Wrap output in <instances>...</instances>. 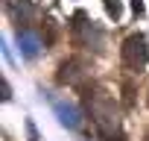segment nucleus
Returning <instances> with one entry per match:
<instances>
[{"mask_svg":"<svg viewBox=\"0 0 149 141\" xmlns=\"http://www.w3.org/2000/svg\"><path fill=\"white\" fill-rule=\"evenodd\" d=\"M85 106L88 112L94 115V123L100 129V135L105 141H123V132H120V121H117V109L111 103V97H105V91H97L94 97L88 94L85 97Z\"/></svg>","mask_w":149,"mask_h":141,"instance_id":"nucleus-1","label":"nucleus"},{"mask_svg":"<svg viewBox=\"0 0 149 141\" xmlns=\"http://www.w3.org/2000/svg\"><path fill=\"white\" fill-rule=\"evenodd\" d=\"M149 62V44H146V35L143 32H134L123 41V65L129 70H134V74H140V70L146 68Z\"/></svg>","mask_w":149,"mask_h":141,"instance_id":"nucleus-2","label":"nucleus"},{"mask_svg":"<svg viewBox=\"0 0 149 141\" xmlns=\"http://www.w3.org/2000/svg\"><path fill=\"white\" fill-rule=\"evenodd\" d=\"M53 112H56L58 123L67 126V129H79V126H82V115H79V109L73 106V103H67V100H56V103H53Z\"/></svg>","mask_w":149,"mask_h":141,"instance_id":"nucleus-3","label":"nucleus"},{"mask_svg":"<svg viewBox=\"0 0 149 141\" xmlns=\"http://www.w3.org/2000/svg\"><path fill=\"white\" fill-rule=\"evenodd\" d=\"M18 47H21V56H24V59H38L44 44H41L38 32H32V30H18Z\"/></svg>","mask_w":149,"mask_h":141,"instance_id":"nucleus-4","label":"nucleus"},{"mask_svg":"<svg viewBox=\"0 0 149 141\" xmlns=\"http://www.w3.org/2000/svg\"><path fill=\"white\" fill-rule=\"evenodd\" d=\"M105 15L114 18V21H120L123 18V3H120V0H105Z\"/></svg>","mask_w":149,"mask_h":141,"instance_id":"nucleus-5","label":"nucleus"},{"mask_svg":"<svg viewBox=\"0 0 149 141\" xmlns=\"http://www.w3.org/2000/svg\"><path fill=\"white\" fill-rule=\"evenodd\" d=\"M132 12L134 15H143V0H132Z\"/></svg>","mask_w":149,"mask_h":141,"instance_id":"nucleus-6","label":"nucleus"},{"mask_svg":"<svg viewBox=\"0 0 149 141\" xmlns=\"http://www.w3.org/2000/svg\"><path fill=\"white\" fill-rule=\"evenodd\" d=\"M0 85H3V100H6V103H9V100H12V88H9V82H6V80H3V82H0Z\"/></svg>","mask_w":149,"mask_h":141,"instance_id":"nucleus-7","label":"nucleus"}]
</instances>
